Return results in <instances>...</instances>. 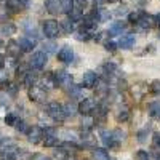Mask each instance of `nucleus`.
<instances>
[{"instance_id":"f257e3e1","label":"nucleus","mask_w":160,"mask_h":160,"mask_svg":"<svg viewBox=\"0 0 160 160\" xmlns=\"http://www.w3.org/2000/svg\"><path fill=\"white\" fill-rule=\"evenodd\" d=\"M99 136H101V141L104 142V146H108V148H114V146L117 142H120L122 138H123V135H122V131H120V130H114V131L102 130L99 133Z\"/></svg>"},{"instance_id":"f03ea898","label":"nucleus","mask_w":160,"mask_h":160,"mask_svg":"<svg viewBox=\"0 0 160 160\" xmlns=\"http://www.w3.org/2000/svg\"><path fill=\"white\" fill-rule=\"evenodd\" d=\"M42 29L47 38H56L61 34V24L55 19H47L42 24Z\"/></svg>"},{"instance_id":"7ed1b4c3","label":"nucleus","mask_w":160,"mask_h":160,"mask_svg":"<svg viewBox=\"0 0 160 160\" xmlns=\"http://www.w3.org/2000/svg\"><path fill=\"white\" fill-rule=\"evenodd\" d=\"M47 62H48V55L47 53L35 51L32 55V58H31V61H29V68L34 69V71H42V69H45Z\"/></svg>"},{"instance_id":"20e7f679","label":"nucleus","mask_w":160,"mask_h":160,"mask_svg":"<svg viewBox=\"0 0 160 160\" xmlns=\"http://www.w3.org/2000/svg\"><path fill=\"white\" fill-rule=\"evenodd\" d=\"M45 111H47V114H48L51 118H55V120H64V118H66L62 104H59V102H56V101L48 102V104L45 106Z\"/></svg>"},{"instance_id":"39448f33","label":"nucleus","mask_w":160,"mask_h":160,"mask_svg":"<svg viewBox=\"0 0 160 160\" xmlns=\"http://www.w3.org/2000/svg\"><path fill=\"white\" fill-rule=\"evenodd\" d=\"M96 108H98V104L93 98H83L77 104V112H80L82 115H90L96 111Z\"/></svg>"},{"instance_id":"423d86ee","label":"nucleus","mask_w":160,"mask_h":160,"mask_svg":"<svg viewBox=\"0 0 160 160\" xmlns=\"http://www.w3.org/2000/svg\"><path fill=\"white\" fill-rule=\"evenodd\" d=\"M28 95H29V98L34 102H43L45 98H47V88L42 87V85H38V83H35V85L29 87Z\"/></svg>"},{"instance_id":"0eeeda50","label":"nucleus","mask_w":160,"mask_h":160,"mask_svg":"<svg viewBox=\"0 0 160 160\" xmlns=\"http://www.w3.org/2000/svg\"><path fill=\"white\" fill-rule=\"evenodd\" d=\"M28 133V139H29V142H32V144H38L40 141L43 139V130L40 128V127H29V130L26 131Z\"/></svg>"},{"instance_id":"6e6552de","label":"nucleus","mask_w":160,"mask_h":160,"mask_svg":"<svg viewBox=\"0 0 160 160\" xmlns=\"http://www.w3.org/2000/svg\"><path fill=\"white\" fill-rule=\"evenodd\" d=\"M58 61L64 62V64H71L74 61V50L69 45H64L59 51H58Z\"/></svg>"},{"instance_id":"1a4fd4ad","label":"nucleus","mask_w":160,"mask_h":160,"mask_svg":"<svg viewBox=\"0 0 160 160\" xmlns=\"http://www.w3.org/2000/svg\"><path fill=\"white\" fill-rule=\"evenodd\" d=\"M43 146L45 148H55V146H58L59 144V139H58V136L55 135V131H53L51 128H48V130H45L43 131Z\"/></svg>"},{"instance_id":"9d476101","label":"nucleus","mask_w":160,"mask_h":160,"mask_svg":"<svg viewBox=\"0 0 160 160\" xmlns=\"http://www.w3.org/2000/svg\"><path fill=\"white\" fill-rule=\"evenodd\" d=\"M136 26H139L141 29H152L154 26H157L155 16L148 15V13H142V16L139 18V21L136 22Z\"/></svg>"},{"instance_id":"9b49d317","label":"nucleus","mask_w":160,"mask_h":160,"mask_svg":"<svg viewBox=\"0 0 160 160\" xmlns=\"http://www.w3.org/2000/svg\"><path fill=\"white\" fill-rule=\"evenodd\" d=\"M98 83V75L96 72H93V71H87L83 75H82V85L85 88H95Z\"/></svg>"},{"instance_id":"f8f14e48","label":"nucleus","mask_w":160,"mask_h":160,"mask_svg":"<svg viewBox=\"0 0 160 160\" xmlns=\"http://www.w3.org/2000/svg\"><path fill=\"white\" fill-rule=\"evenodd\" d=\"M18 45H19V50L22 51V53H29V51H32L34 48H35V40L32 38V37H21L19 40H18Z\"/></svg>"},{"instance_id":"ddd939ff","label":"nucleus","mask_w":160,"mask_h":160,"mask_svg":"<svg viewBox=\"0 0 160 160\" xmlns=\"http://www.w3.org/2000/svg\"><path fill=\"white\" fill-rule=\"evenodd\" d=\"M28 3H29V0H7V8L13 13H18L28 7Z\"/></svg>"},{"instance_id":"4468645a","label":"nucleus","mask_w":160,"mask_h":160,"mask_svg":"<svg viewBox=\"0 0 160 160\" xmlns=\"http://www.w3.org/2000/svg\"><path fill=\"white\" fill-rule=\"evenodd\" d=\"M45 8L50 15H59V13H62L59 0H45Z\"/></svg>"},{"instance_id":"2eb2a0df","label":"nucleus","mask_w":160,"mask_h":160,"mask_svg":"<svg viewBox=\"0 0 160 160\" xmlns=\"http://www.w3.org/2000/svg\"><path fill=\"white\" fill-rule=\"evenodd\" d=\"M133 45H135V35H131V34L122 35L117 42V47L123 48V50H130V48H133Z\"/></svg>"},{"instance_id":"dca6fc26","label":"nucleus","mask_w":160,"mask_h":160,"mask_svg":"<svg viewBox=\"0 0 160 160\" xmlns=\"http://www.w3.org/2000/svg\"><path fill=\"white\" fill-rule=\"evenodd\" d=\"M11 151H16V144L11 138H3L0 141V154H5V152H11Z\"/></svg>"},{"instance_id":"f3484780","label":"nucleus","mask_w":160,"mask_h":160,"mask_svg":"<svg viewBox=\"0 0 160 160\" xmlns=\"http://www.w3.org/2000/svg\"><path fill=\"white\" fill-rule=\"evenodd\" d=\"M19 53H21V50H19L18 42H16V40H10L8 45H7V55L10 58H18Z\"/></svg>"},{"instance_id":"a211bd4d","label":"nucleus","mask_w":160,"mask_h":160,"mask_svg":"<svg viewBox=\"0 0 160 160\" xmlns=\"http://www.w3.org/2000/svg\"><path fill=\"white\" fill-rule=\"evenodd\" d=\"M16 32V26L13 22H2L0 24V35H5V37H10Z\"/></svg>"},{"instance_id":"6ab92c4d","label":"nucleus","mask_w":160,"mask_h":160,"mask_svg":"<svg viewBox=\"0 0 160 160\" xmlns=\"http://www.w3.org/2000/svg\"><path fill=\"white\" fill-rule=\"evenodd\" d=\"M43 87H45L47 90H51V88H56V87H58L55 72H48V74L43 77Z\"/></svg>"},{"instance_id":"aec40b11","label":"nucleus","mask_w":160,"mask_h":160,"mask_svg":"<svg viewBox=\"0 0 160 160\" xmlns=\"http://www.w3.org/2000/svg\"><path fill=\"white\" fill-rule=\"evenodd\" d=\"M127 29V26H125V22H115V24H112L111 26V29L108 31V35L109 37H114V35H120V34H122L123 31Z\"/></svg>"},{"instance_id":"412c9836","label":"nucleus","mask_w":160,"mask_h":160,"mask_svg":"<svg viewBox=\"0 0 160 160\" xmlns=\"http://www.w3.org/2000/svg\"><path fill=\"white\" fill-rule=\"evenodd\" d=\"M59 2H61L62 13H66V15H72L74 13V0H59Z\"/></svg>"},{"instance_id":"4be33fe9","label":"nucleus","mask_w":160,"mask_h":160,"mask_svg":"<svg viewBox=\"0 0 160 160\" xmlns=\"http://www.w3.org/2000/svg\"><path fill=\"white\" fill-rule=\"evenodd\" d=\"M149 114H151V117L160 120V101H154L149 104Z\"/></svg>"},{"instance_id":"5701e85b","label":"nucleus","mask_w":160,"mask_h":160,"mask_svg":"<svg viewBox=\"0 0 160 160\" xmlns=\"http://www.w3.org/2000/svg\"><path fill=\"white\" fill-rule=\"evenodd\" d=\"M93 158L95 160H109V154L102 148H96L95 151H93Z\"/></svg>"},{"instance_id":"b1692460","label":"nucleus","mask_w":160,"mask_h":160,"mask_svg":"<svg viewBox=\"0 0 160 160\" xmlns=\"http://www.w3.org/2000/svg\"><path fill=\"white\" fill-rule=\"evenodd\" d=\"M151 133V127L148 125V127H142L139 131H138V141L141 142V144H144L146 141H148V135Z\"/></svg>"},{"instance_id":"393cba45","label":"nucleus","mask_w":160,"mask_h":160,"mask_svg":"<svg viewBox=\"0 0 160 160\" xmlns=\"http://www.w3.org/2000/svg\"><path fill=\"white\" fill-rule=\"evenodd\" d=\"M62 108H64V114H66V117H72L75 112H77V104L75 102H68V104H64L62 106Z\"/></svg>"},{"instance_id":"a878e982","label":"nucleus","mask_w":160,"mask_h":160,"mask_svg":"<svg viewBox=\"0 0 160 160\" xmlns=\"http://www.w3.org/2000/svg\"><path fill=\"white\" fill-rule=\"evenodd\" d=\"M75 38H77V40H80V42H87V40H90V38H91V35H90V32H88V31L80 29V31L75 34Z\"/></svg>"},{"instance_id":"bb28decb","label":"nucleus","mask_w":160,"mask_h":160,"mask_svg":"<svg viewBox=\"0 0 160 160\" xmlns=\"http://www.w3.org/2000/svg\"><path fill=\"white\" fill-rule=\"evenodd\" d=\"M141 16H142V11H131L130 15H128V21H130L131 24H136Z\"/></svg>"},{"instance_id":"cd10ccee","label":"nucleus","mask_w":160,"mask_h":160,"mask_svg":"<svg viewBox=\"0 0 160 160\" xmlns=\"http://www.w3.org/2000/svg\"><path fill=\"white\" fill-rule=\"evenodd\" d=\"M130 118V111H127V109H123V111H120L118 114H117V122H127V120Z\"/></svg>"},{"instance_id":"c85d7f7f","label":"nucleus","mask_w":160,"mask_h":160,"mask_svg":"<svg viewBox=\"0 0 160 160\" xmlns=\"http://www.w3.org/2000/svg\"><path fill=\"white\" fill-rule=\"evenodd\" d=\"M15 128L18 130V131H21V133H26L28 131V123L24 122V120H16V123H15Z\"/></svg>"},{"instance_id":"c756f323","label":"nucleus","mask_w":160,"mask_h":160,"mask_svg":"<svg viewBox=\"0 0 160 160\" xmlns=\"http://www.w3.org/2000/svg\"><path fill=\"white\" fill-rule=\"evenodd\" d=\"M56 51V45L53 42H47L43 43V53H55Z\"/></svg>"},{"instance_id":"7c9ffc66","label":"nucleus","mask_w":160,"mask_h":160,"mask_svg":"<svg viewBox=\"0 0 160 160\" xmlns=\"http://www.w3.org/2000/svg\"><path fill=\"white\" fill-rule=\"evenodd\" d=\"M16 120H18V117H16L15 114H8V115L5 117V122H7V125H10V127H15Z\"/></svg>"},{"instance_id":"2f4dec72","label":"nucleus","mask_w":160,"mask_h":160,"mask_svg":"<svg viewBox=\"0 0 160 160\" xmlns=\"http://www.w3.org/2000/svg\"><path fill=\"white\" fill-rule=\"evenodd\" d=\"M136 160H151V154L146 151H138L136 152Z\"/></svg>"},{"instance_id":"473e14b6","label":"nucleus","mask_w":160,"mask_h":160,"mask_svg":"<svg viewBox=\"0 0 160 160\" xmlns=\"http://www.w3.org/2000/svg\"><path fill=\"white\" fill-rule=\"evenodd\" d=\"M151 90H152L154 95L160 96V80H154V82L151 83Z\"/></svg>"},{"instance_id":"72a5a7b5","label":"nucleus","mask_w":160,"mask_h":160,"mask_svg":"<svg viewBox=\"0 0 160 160\" xmlns=\"http://www.w3.org/2000/svg\"><path fill=\"white\" fill-rule=\"evenodd\" d=\"M61 26H62V29H64L66 32H72V31H74V24H72V21H69V19H66Z\"/></svg>"},{"instance_id":"f704fd0d","label":"nucleus","mask_w":160,"mask_h":160,"mask_svg":"<svg viewBox=\"0 0 160 160\" xmlns=\"http://www.w3.org/2000/svg\"><path fill=\"white\" fill-rule=\"evenodd\" d=\"M2 160H16V151H11V152L2 154Z\"/></svg>"},{"instance_id":"c9c22d12","label":"nucleus","mask_w":160,"mask_h":160,"mask_svg":"<svg viewBox=\"0 0 160 160\" xmlns=\"http://www.w3.org/2000/svg\"><path fill=\"white\" fill-rule=\"evenodd\" d=\"M106 50L108 51H111V53H114L115 50H117V43H114V42H106Z\"/></svg>"},{"instance_id":"e433bc0d","label":"nucleus","mask_w":160,"mask_h":160,"mask_svg":"<svg viewBox=\"0 0 160 160\" xmlns=\"http://www.w3.org/2000/svg\"><path fill=\"white\" fill-rule=\"evenodd\" d=\"M31 160H51L50 157H47L45 154H34Z\"/></svg>"},{"instance_id":"4c0bfd02","label":"nucleus","mask_w":160,"mask_h":160,"mask_svg":"<svg viewBox=\"0 0 160 160\" xmlns=\"http://www.w3.org/2000/svg\"><path fill=\"white\" fill-rule=\"evenodd\" d=\"M152 139H154V144L157 146V148L160 149V131H157V133H154V136H152Z\"/></svg>"},{"instance_id":"58836bf2","label":"nucleus","mask_w":160,"mask_h":160,"mask_svg":"<svg viewBox=\"0 0 160 160\" xmlns=\"http://www.w3.org/2000/svg\"><path fill=\"white\" fill-rule=\"evenodd\" d=\"M155 21H157V26L160 28V15H157V16H155Z\"/></svg>"},{"instance_id":"ea45409f","label":"nucleus","mask_w":160,"mask_h":160,"mask_svg":"<svg viewBox=\"0 0 160 160\" xmlns=\"http://www.w3.org/2000/svg\"><path fill=\"white\" fill-rule=\"evenodd\" d=\"M106 2H109V3H117V2H120V0H106Z\"/></svg>"},{"instance_id":"a19ab883","label":"nucleus","mask_w":160,"mask_h":160,"mask_svg":"<svg viewBox=\"0 0 160 160\" xmlns=\"http://www.w3.org/2000/svg\"><path fill=\"white\" fill-rule=\"evenodd\" d=\"M66 160H75L74 157H71V155H68V158H66Z\"/></svg>"},{"instance_id":"79ce46f5","label":"nucleus","mask_w":160,"mask_h":160,"mask_svg":"<svg viewBox=\"0 0 160 160\" xmlns=\"http://www.w3.org/2000/svg\"><path fill=\"white\" fill-rule=\"evenodd\" d=\"M3 48V42H2V40H0V50H2Z\"/></svg>"},{"instance_id":"37998d69","label":"nucleus","mask_w":160,"mask_h":160,"mask_svg":"<svg viewBox=\"0 0 160 160\" xmlns=\"http://www.w3.org/2000/svg\"><path fill=\"white\" fill-rule=\"evenodd\" d=\"M109 160H112V158H109Z\"/></svg>"}]
</instances>
